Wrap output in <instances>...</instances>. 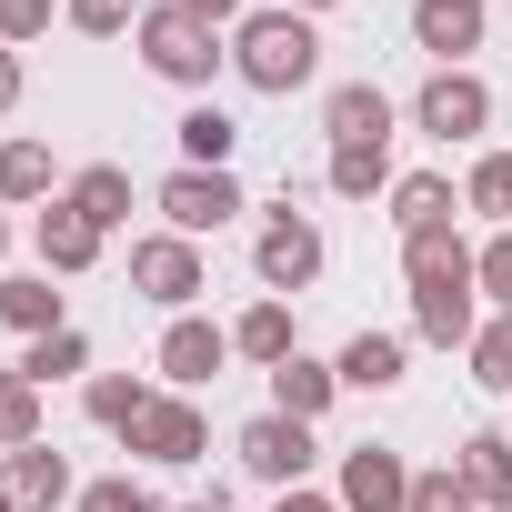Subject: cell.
<instances>
[{
	"label": "cell",
	"instance_id": "obj_6",
	"mask_svg": "<svg viewBox=\"0 0 512 512\" xmlns=\"http://www.w3.org/2000/svg\"><path fill=\"white\" fill-rule=\"evenodd\" d=\"M412 121H422L432 141H472V131L492 121V91H482L472 71H432V81H422V101H412Z\"/></svg>",
	"mask_w": 512,
	"mask_h": 512
},
{
	"label": "cell",
	"instance_id": "obj_17",
	"mask_svg": "<svg viewBox=\"0 0 512 512\" xmlns=\"http://www.w3.org/2000/svg\"><path fill=\"white\" fill-rule=\"evenodd\" d=\"M231 352H251V362H262V372H282L302 342H292V302H251L241 322H231Z\"/></svg>",
	"mask_w": 512,
	"mask_h": 512
},
{
	"label": "cell",
	"instance_id": "obj_35",
	"mask_svg": "<svg viewBox=\"0 0 512 512\" xmlns=\"http://www.w3.org/2000/svg\"><path fill=\"white\" fill-rule=\"evenodd\" d=\"M51 31V0H0V41H41Z\"/></svg>",
	"mask_w": 512,
	"mask_h": 512
},
{
	"label": "cell",
	"instance_id": "obj_29",
	"mask_svg": "<svg viewBox=\"0 0 512 512\" xmlns=\"http://www.w3.org/2000/svg\"><path fill=\"white\" fill-rule=\"evenodd\" d=\"M81 362H91V342H81V332H41V342L21 352V372H31V382H71Z\"/></svg>",
	"mask_w": 512,
	"mask_h": 512
},
{
	"label": "cell",
	"instance_id": "obj_20",
	"mask_svg": "<svg viewBox=\"0 0 512 512\" xmlns=\"http://www.w3.org/2000/svg\"><path fill=\"white\" fill-rule=\"evenodd\" d=\"M0 322H21L31 342H41V332H71V312H61L51 272H31V282H0Z\"/></svg>",
	"mask_w": 512,
	"mask_h": 512
},
{
	"label": "cell",
	"instance_id": "obj_39",
	"mask_svg": "<svg viewBox=\"0 0 512 512\" xmlns=\"http://www.w3.org/2000/svg\"><path fill=\"white\" fill-rule=\"evenodd\" d=\"M181 512H221V492H211V502H181Z\"/></svg>",
	"mask_w": 512,
	"mask_h": 512
},
{
	"label": "cell",
	"instance_id": "obj_31",
	"mask_svg": "<svg viewBox=\"0 0 512 512\" xmlns=\"http://www.w3.org/2000/svg\"><path fill=\"white\" fill-rule=\"evenodd\" d=\"M472 282H482V302H492V312H512V231H492V241L472 251Z\"/></svg>",
	"mask_w": 512,
	"mask_h": 512
},
{
	"label": "cell",
	"instance_id": "obj_4",
	"mask_svg": "<svg viewBox=\"0 0 512 512\" xmlns=\"http://www.w3.org/2000/svg\"><path fill=\"white\" fill-rule=\"evenodd\" d=\"M241 472H251V482H272V492H302V472H312V422L262 412V422L241 432Z\"/></svg>",
	"mask_w": 512,
	"mask_h": 512
},
{
	"label": "cell",
	"instance_id": "obj_42",
	"mask_svg": "<svg viewBox=\"0 0 512 512\" xmlns=\"http://www.w3.org/2000/svg\"><path fill=\"white\" fill-rule=\"evenodd\" d=\"M0 512H21V502H11V492H0Z\"/></svg>",
	"mask_w": 512,
	"mask_h": 512
},
{
	"label": "cell",
	"instance_id": "obj_37",
	"mask_svg": "<svg viewBox=\"0 0 512 512\" xmlns=\"http://www.w3.org/2000/svg\"><path fill=\"white\" fill-rule=\"evenodd\" d=\"M21 101V61H11V41H0V111Z\"/></svg>",
	"mask_w": 512,
	"mask_h": 512
},
{
	"label": "cell",
	"instance_id": "obj_27",
	"mask_svg": "<svg viewBox=\"0 0 512 512\" xmlns=\"http://www.w3.org/2000/svg\"><path fill=\"white\" fill-rule=\"evenodd\" d=\"M141 412H151V392H141L131 372H101V382H91V422H101V432H131Z\"/></svg>",
	"mask_w": 512,
	"mask_h": 512
},
{
	"label": "cell",
	"instance_id": "obj_26",
	"mask_svg": "<svg viewBox=\"0 0 512 512\" xmlns=\"http://www.w3.org/2000/svg\"><path fill=\"white\" fill-rule=\"evenodd\" d=\"M51 191V151L41 141H0V201H41Z\"/></svg>",
	"mask_w": 512,
	"mask_h": 512
},
{
	"label": "cell",
	"instance_id": "obj_18",
	"mask_svg": "<svg viewBox=\"0 0 512 512\" xmlns=\"http://www.w3.org/2000/svg\"><path fill=\"white\" fill-rule=\"evenodd\" d=\"M231 151H241V121L231 111H181V171H231Z\"/></svg>",
	"mask_w": 512,
	"mask_h": 512
},
{
	"label": "cell",
	"instance_id": "obj_24",
	"mask_svg": "<svg viewBox=\"0 0 512 512\" xmlns=\"http://www.w3.org/2000/svg\"><path fill=\"white\" fill-rule=\"evenodd\" d=\"M342 382H352V392H392V382H402V342H392V332H362V342L342 352Z\"/></svg>",
	"mask_w": 512,
	"mask_h": 512
},
{
	"label": "cell",
	"instance_id": "obj_41",
	"mask_svg": "<svg viewBox=\"0 0 512 512\" xmlns=\"http://www.w3.org/2000/svg\"><path fill=\"white\" fill-rule=\"evenodd\" d=\"M0 251H11V221H0Z\"/></svg>",
	"mask_w": 512,
	"mask_h": 512
},
{
	"label": "cell",
	"instance_id": "obj_19",
	"mask_svg": "<svg viewBox=\"0 0 512 512\" xmlns=\"http://www.w3.org/2000/svg\"><path fill=\"white\" fill-rule=\"evenodd\" d=\"M61 201H71L91 231H111V221H131V171H121V161H91V171H81Z\"/></svg>",
	"mask_w": 512,
	"mask_h": 512
},
{
	"label": "cell",
	"instance_id": "obj_7",
	"mask_svg": "<svg viewBox=\"0 0 512 512\" xmlns=\"http://www.w3.org/2000/svg\"><path fill=\"white\" fill-rule=\"evenodd\" d=\"M161 211H171L181 241H201V231H221V221L241 211V181H231V171H171V181H161Z\"/></svg>",
	"mask_w": 512,
	"mask_h": 512
},
{
	"label": "cell",
	"instance_id": "obj_34",
	"mask_svg": "<svg viewBox=\"0 0 512 512\" xmlns=\"http://www.w3.org/2000/svg\"><path fill=\"white\" fill-rule=\"evenodd\" d=\"M81 512H161L141 482H81Z\"/></svg>",
	"mask_w": 512,
	"mask_h": 512
},
{
	"label": "cell",
	"instance_id": "obj_13",
	"mask_svg": "<svg viewBox=\"0 0 512 512\" xmlns=\"http://www.w3.org/2000/svg\"><path fill=\"white\" fill-rule=\"evenodd\" d=\"M322 131H332V151H352V141H392V101H382L372 81H342V91L322 101Z\"/></svg>",
	"mask_w": 512,
	"mask_h": 512
},
{
	"label": "cell",
	"instance_id": "obj_36",
	"mask_svg": "<svg viewBox=\"0 0 512 512\" xmlns=\"http://www.w3.org/2000/svg\"><path fill=\"white\" fill-rule=\"evenodd\" d=\"M181 11H191V21H211V31H221V21H241V0H181Z\"/></svg>",
	"mask_w": 512,
	"mask_h": 512
},
{
	"label": "cell",
	"instance_id": "obj_14",
	"mask_svg": "<svg viewBox=\"0 0 512 512\" xmlns=\"http://www.w3.org/2000/svg\"><path fill=\"white\" fill-rule=\"evenodd\" d=\"M332 392H342V362L292 352V362L272 372V412H292V422H322V412H332Z\"/></svg>",
	"mask_w": 512,
	"mask_h": 512
},
{
	"label": "cell",
	"instance_id": "obj_15",
	"mask_svg": "<svg viewBox=\"0 0 512 512\" xmlns=\"http://www.w3.org/2000/svg\"><path fill=\"white\" fill-rule=\"evenodd\" d=\"M0 492H11L21 512H51V502H71V462H61L51 442H31V452H11V472H0Z\"/></svg>",
	"mask_w": 512,
	"mask_h": 512
},
{
	"label": "cell",
	"instance_id": "obj_40",
	"mask_svg": "<svg viewBox=\"0 0 512 512\" xmlns=\"http://www.w3.org/2000/svg\"><path fill=\"white\" fill-rule=\"evenodd\" d=\"M292 11H332V0H292Z\"/></svg>",
	"mask_w": 512,
	"mask_h": 512
},
{
	"label": "cell",
	"instance_id": "obj_9",
	"mask_svg": "<svg viewBox=\"0 0 512 512\" xmlns=\"http://www.w3.org/2000/svg\"><path fill=\"white\" fill-rule=\"evenodd\" d=\"M131 282H141L161 312H181V302L201 292V251H191L181 231H161V241H131Z\"/></svg>",
	"mask_w": 512,
	"mask_h": 512
},
{
	"label": "cell",
	"instance_id": "obj_28",
	"mask_svg": "<svg viewBox=\"0 0 512 512\" xmlns=\"http://www.w3.org/2000/svg\"><path fill=\"white\" fill-rule=\"evenodd\" d=\"M472 382H482V392H512V312H492V322L472 332Z\"/></svg>",
	"mask_w": 512,
	"mask_h": 512
},
{
	"label": "cell",
	"instance_id": "obj_11",
	"mask_svg": "<svg viewBox=\"0 0 512 512\" xmlns=\"http://www.w3.org/2000/svg\"><path fill=\"white\" fill-rule=\"evenodd\" d=\"M221 362H231V332H221V322H191V312H181V322L161 332V372H171L181 392H191V382H221Z\"/></svg>",
	"mask_w": 512,
	"mask_h": 512
},
{
	"label": "cell",
	"instance_id": "obj_12",
	"mask_svg": "<svg viewBox=\"0 0 512 512\" xmlns=\"http://www.w3.org/2000/svg\"><path fill=\"white\" fill-rule=\"evenodd\" d=\"M31 241H41V272H51V282H71V272H91V262H101V231H91L71 201H51Z\"/></svg>",
	"mask_w": 512,
	"mask_h": 512
},
{
	"label": "cell",
	"instance_id": "obj_1",
	"mask_svg": "<svg viewBox=\"0 0 512 512\" xmlns=\"http://www.w3.org/2000/svg\"><path fill=\"white\" fill-rule=\"evenodd\" d=\"M402 272H412V322H422V342H442V352L462 342V352H472V332H482V312H472L482 282H472V251L452 241V221L402 241Z\"/></svg>",
	"mask_w": 512,
	"mask_h": 512
},
{
	"label": "cell",
	"instance_id": "obj_30",
	"mask_svg": "<svg viewBox=\"0 0 512 512\" xmlns=\"http://www.w3.org/2000/svg\"><path fill=\"white\" fill-rule=\"evenodd\" d=\"M462 201H472V211H492V221H512V151H492V161H472V181H462Z\"/></svg>",
	"mask_w": 512,
	"mask_h": 512
},
{
	"label": "cell",
	"instance_id": "obj_25",
	"mask_svg": "<svg viewBox=\"0 0 512 512\" xmlns=\"http://www.w3.org/2000/svg\"><path fill=\"white\" fill-rule=\"evenodd\" d=\"M462 482H472L482 502H502V492H512V442H502V432H472V442H462Z\"/></svg>",
	"mask_w": 512,
	"mask_h": 512
},
{
	"label": "cell",
	"instance_id": "obj_22",
	"mask_svg": "<svg viewBox=\"0 0 512 512\" xmlns=\"http://www.w3.org/2000/svg\"><path fill=\"white\" fill-rule=\"evenodd\" d=\"M31 442H41V382L0 372V452H31Z\"/></svg>",
	"mask_w": 512,
	"mask_h": 512
},
{
	"label": "cell",
	"instance_id": "obj_10",
	"mask_svg": "<svg viewBox=\"0 0 512 512\" xmlns=\"http://www.w3.org/2000/svg\"><path fill=\"white\" fill-rule=\"evenodd\" d=\"M201 442H211V432H201V412H191L181 392H151V412L131 422V452H141V462H201Z\"/></svg>",
	"mask_w": 512,
	"mask_h": 512
},
{
	"label": "cell",
	"instance_id": "obj_5",
	"mask_svg": "<svg viewBox=\"0 0 512 512\" xmlns=\"http://www.w3.org/2000/svg\"><path fill=\"white\" fill-rule=\"evenodd\" d=\"M251 272L272 282V302H282V292H302V282L322 272V231H312L302 211H282V221H272L262 241H251Z\"/></svg>",
	"mask_w": 512,
	"mask_h": 512
},
{
	"label": "cell",
	"instance_id": "obj_43",
	"mask_svg": "<svg viewBox=\"0 0 512 512\" xmlns=\"http://www.w3.org/2000/svg\"><path fill=\"white\" fill-rule=\"evenodd\" d=\"M492 512H512V492H502V502H492Z\"/></svg>",
	"mask_w": 512,
	"mask_h": 512
},
{
	"label": "cell",
	"instance_id": "obj_32",
	"mask_svg": "<svg viewBox=\"0 0 512 512\" xmlns=\"http://www.w3.org/2000/svg\"><path fill=\"white\" fill-rule=\"evenodd\" d=\"M412 512H482V492L462 472H412Z\"/></svg>",
	"mask_w": 512,
	"mask_h": 512
},
{
	"label": "cell",
	"instance_id": "obj_21",
	"mask_svg": "<svg viewBox=\"0 0 512 512\" xmlns=\"http://www.w3.org/2000/svg\"><path fill=\"white\" fill-rule=\"evenodd\" d=\"M392 221H402V241H412V231H442V221H452V181H442V171L392 181Z\"/></svg>",
	"mask_w": 512,
	"mask_h": 512
},
{
	"label": "cell",
	"instance_id": "obj_16",
	"mask_svg": "<svg viewBox=\"0 0 512 512\" xmlns=\"http://www.w3.org/2000/svg\"><path fill=\"white\" fill-rule=\"evenodd\" d=\"M412 41L422 51H442V71L482 41V0H422V11H412Z\"/></svg>",
	"mask_w": 512,
	"mask_h": 512
},
{
	"label": "cell",
	"instance_id": "obj_3",
	"mask_svg": "<svg viewBox=\"0 0 512 512\" xmlns=\"http://www.w3.org/2000/svg\"><path fill=\"white\" fill-rule=\"evenodd\" d=\"M141 61H151L161 81L201 91V81L221 71V41H211V21H191V11H181V0H161V11H141Z\"/></svg>",
	"mask_w": 512,
	"mask_h": 512
},
{
	"label": "cell",
	"instance_id": "obj_33",
	"mask_svg": "<svg viewBox=\"0 0 512 512\" xmlns=\"http://www.w3.org/2000/svg\"><path fill=\"white\" fill-rule=\"evenodd\" d=\"M71 31L111 41V31H141V11H131V0H71Z\"/></svg>",
	"mask_w": 512,
	"mask_h": 512
},
{
	"label": "cell",
	"instance_id": "obj_38",
	"mask_svg": "<svg viewBox=\"0 0 512 512\" xmlns=\"http://www.w3.org/2000/svg\"><path fill=\"white\" fill-rule=\"evenodd\" d=\"M272 512H332V502H322V492H282Z\"/></svg>",
	"mask_w": 512,
	"mask_h": 512
},
{
	"label": "cell",
	"instance_id": "obj_2",
	"mask_svg": "<svg viewBox=\"0 0 512 512\" xmlns=\"http://www.w3.org/2000/svg\"><path fill=\"white\" fill-rule=\"evenodd\" d=\"M231 61H241V81H251V91H302V81L322 71V41H312V21L282 0V11H251V21H241Z\"/></svg>",
	"mask_w": 512,
	"mask_h": 512
},
{
	"label": "cell",
	"instance_id": "obj_23",
	"mask_svg": "<svg viewBox=\"0 0 512 512\" xmlns=\"http://www.w3.org/2000/svg\"><path fill=\"white\" fill-rule=\"evenodd\" d=\"M392 181V141H352V151H332V191L342 201H372Z\"/></svg>",
	"mask_w": 512,
	"mask_h": 512
},
{
	"label": "cell",
	"instance_id": "obj_8",
	"mask_svg": "<svg viewBox=\"0 0 512 512\" xmlns=\"http://www.w3.org/2000/svg\"><path fill=\"white\" fill-rule=\"evenodd\" d=\"M342 502H352V512H412V472H402V452H392V442L342 452Z\"/></svg>",
	"mask_w": 512,
	"mask_h": 512
}]
</instances>
